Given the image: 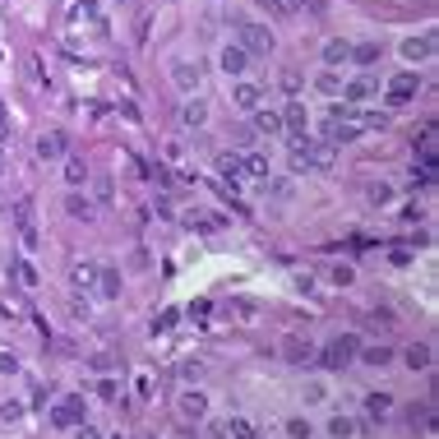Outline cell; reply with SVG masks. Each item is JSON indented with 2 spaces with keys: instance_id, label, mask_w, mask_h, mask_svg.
<instances>
[{
  "instance_id": "cell-32",
  "label": "cell",
  "mask_w": 439,
  "mask_h": 439,
  "mask_svg": "<svg viewBox=\"0 0 439 439\" xmlns=\"http://www.w3.org/2000/svg\"><path fill=\"white\" fill-rule=\"evenodd\" d=\"M329 435H333V439H351V435H356V421H351V416H333V421H329Z\"/></svg>"
},
{
  "instance_id": "cell-46",
  "label": "cell",
  "mask_w": 439,
  "mask_h": 439,
  "mask_svg": "<svg viewBox=\"0 0 439 439\" xmlns=\"http://www.w3.org/2000/svg\"><path fill=\"white\" fill-rule=\"evenodd\" d=\"M79 439H102V435H97L92 425H79Z\"/></svg>"
},
{
  "instance_id": "cell-36",
  "label": "cell",
  "mask_w": 439,
  "mask_h": 439,
  "mask_svg": "<svg viewBox=\"0 0 439 439\" xmlns=\"http://www.w3.org/2000/svg\"><path fill=\"white\" fill-rule=\"evenodd\" d=\"M277 84H282V92L296 102V92H301V70H282V79H277Z\"/></svg>"
},
{
  "instance_id": "cell-17",
  "label": "cell",
  "mask_w": 439,
  "mask_h": 439,
  "mask_svg": "<svg viewBox=\"0 0 439 439\" xmlns=\"http://www.w3.org/2000/svg\"><path fill=\"white\" fill-rule=\"evenodd\" d=\"M181 416H185V421H204V416H208V398L199 393V389L181 393Z\"/></svg>"
},
{
  "instance_id": "cell-2",
  "label": "cell",
  "mask_w": 439,
  "mask_h": 439,
  "mask_svg": "<svg viewBox=\"0 0 439 439\" xmlns=\"http://www.w3.org/2000/svg\"><path fill=\"white\" fill-rule=\"evenodd\" d=\"M375 92H379V79H375V75H356V79H347V84H342V92H338V97H342V106H365Z\"/></svg>"
},
{
  "instance_id": "cell-30",
  "label": "cell",
  "mask_w": 439,
  "mask_h": 439,
  "mask_svg": "<svg viewBox=\"0 0 439 439\" xmlns=\"http://www.w3.org/2000/svg\"><path fill=\"white\" fill-rule=\"evenodd\" d=\"M351 61L356 65H375L379 61V42H356L351 46Z\"/></svg>"
},
{
  "instance_id": "cell-23",
  "label": "cell",
  "mask_w": 439,
  "mask_h": 439,
  "mask_svg": "<svg viewBox=\"0 0 439 439\" xmlns=\"http://www.w3.org/2000/svg\"><path fill=\"white\" fill-rule=\"evenodd\" d=\"M208 121V106L199 102V97H190V102L181 106V125H190V130H199V125Z\"/></svg>"
},
{
  "instance_id": "cell-26",
  "label": "cell",
  "mask_w": 439,
  "mask_h": 439,
  "mask_svg": "<svg viewBox=\"0 0 439 439\" xmlns=\"http://www.w3.org/2000/svg\"><path fill=\"white\" fill-rule=\"evenodd\" d=\"M97 291H102L106 301H116V296H121V273H116V269H102V273H97Z\"/></svg>"
},
{
  "instance_id": "cell-40",
  "label": "cell",
  "mask_w": 439,
  "mask_h": 439,
  "mask_svg": "<svg viewBox=\"0 0 439 439\" xmlns=\"http://www.w3.org/2000/svg\"><path fill=\"white\" fill-rule=\"evenodd\" d=\"M329 277H333L338 287H347V282L356 277V273H351V264H333V269H329Z\"/></svg>"
},
{
  "instance_id": "cell-33",
  "label": "cell",
  "mask_w": 439,
  "mask_h": 439,
  "mask_svg": "<svg viewBox=\"0 0 439 439\" xmlns=\"http://www.w3.org/2000/svg\"><path fill=\"white\" fill-rule=\"evenodd\" d=\"M435 185V171L421 167V162H411V190H430Z\"/></svg>"
},
{
  "instance_id": "cell-41",
  "label": "cell",
  "mask_w": 439,
  "mask_h": 439,
  "mask_svg": "<svg viewBox=\"0 0 439 439\" xmlns=\"http://www.w3.org/2000/svg\"><path fill=\"white\" fill-rule=\"evenodd\" d=\"M19 282H23V287H37V269H32L28 259H19Z\"/></svg>"
},
{
  "instance_id": "cell-19",
  "label": "cell",
  "mask_w": 439,
  "mask_h": 439,
  "mask_svg": "<svg viewBox=\"0 0 439 439\" xmlns=\"http://www.w3.org/2000/svg\"><path fill=\"white\" fill-rule=\"evenodd\" d=\"M222 435H227V439H264L250 416H231V421H222Z\"/></svg>"
},
{
  "instance_id": "cell-47",
  "label": "cell",
  "mask_w": 439,
  "mask_h": 439,
  "mask_svg": "<svg viewBox=\"0 0 439 439\" xmlns=\"http://www.w3.org/2000/svg\"><path fill=\"white\" fill-rule=\"evenodd\" d=\"M5 125H10V121H5V102H0V135H5Z\"/></svg>"
},
{
  "instance_id": "cell-39",
  "label": "cell",
  "mask_w": 439,
  "mask_h": 439,
  "mask_svg": "<svg viewBox=\"0 0 439 439\" xmlns=\"http://www.w3.org/2000/svg\"><path fill=\"white\" fill-rule=\"evenodd\" d=\"M324 398H329V384L310 379V384H305V402H324Z\"/></svg>"
},
{
  "instance_id": "cell-28",
  "label": "cell",
  "mask_w": 439,
  "mask_h": 439,
  "mask_svg": "<svg viewBox=\"0 0 439 439\" xmlns=\"http://www.w3.org/2000/svg\"><path fill=\"white\" fill-rule=\"evenodd\" d=\"M365 199H370L375 208H389V204H393V185H389V181H375L370 190H365Z\"/></svg>"
},
{
  "instance_id": "cell-5",
  "label": "cell",
  "mask_w": 439,
  "mask_h": 439,
  "mask_svg": "<svg viewBox=\"0 0 439 439\" xmlns=\"http://www.w3.org/2000/svg\"><path fill=\"white\" fill-rule=\"evenodd\" d=\"M236 32H241V42H236V46H245V56H269V51H273V32L264 28V23H241Z\"/></svg>"
},
{
  "instance_id": "cell-16",
  "label": "cell",
  "mask_w": 439,
  "mask_h": 439,
  "mask_svg": "<svg viewBox=\"0 0 439 439\" xmlns=\"http://www.w3.org/2000/svg\"><path fill=\"white\" fill-rule=\"evenodd\" d=\"M185 227L204 231V236H217V231L227 227V217H222V213H185Z\"/></svg>"
},
{
  "instance_id": "cell-44",
  "label": "cell",
  "mask_w": 439,
  "mask_h": 439,
  "mask_svg": "<svg viewBox=\"0 0 439 439\" xmlns=\"http://www.w3.org/2000/svg\"><path fill=\"white\" fill-rule=\"evenodd\" d=\"M287 356H291V361H305V356H310V347H301V342L291 338V342H287Z\"/></svg>"
},
{
  "instance_id": "cell-1",
  "label": "cell",
  "mask_w": 439,
  "mask_h": 439,
  "mask_svg": "<svg viewBox=\"0 0 439 439\" xmlns=\"http://www.w3.org/2000/svg\"><path fill=\"white\" fill-rule=\"evenodd\" d=\"M416 92H421V75H393L389 79V88H384V106L389 111H402L407 102H416Z\"/></svg>"
},
{
  "instance_id": "cell-48",
  "label": "cell",
  "mask_w": 439,
  "mask_h": 439,
  "mask_svg": "<svg viewBox=\"0 0 439 439\" xmlns=\"http://www.w3.org/2000/svg\"><path fill=\"white\" fill-rule=\"evenodd\" d=\"M116 5H130V0H116Z\"/></svg>"
},
{
  "instance_id": "cell-9",
  "label": "cell",
  "mask_w": 439,
  "mask_h": 439,
  "mask_svg": "<svg viewBox=\"0 0 439 439\" xmlns=\"http://www.w3.org/2000/svg\"><path fill=\"white\" fill-rule=\"evenodd\" d=\"M171 84L181 92H195L199 84H204V65L199 61H171Z\"/></svg>"
},
{
  "instance_id": "cell-3",
  "label": "cell",
  "mask_w": 439,
  "mask_h": 439,
  "mask_svg": "<svg viewBox=\"0 0 439 439\" xmlns=\"http://www.w3.org/2000/svg\"><path fill=\"white\" fill-rule=\"evenodd\" d=\"M319 361H324V370H347L351 361H356V338H333V342H329V347H324V356H319Z\"/></svg>"
},
{
  "instance_id": "cell-13",
  "label": "cell",
  "mask_w": 439,
  "mask_h": 439,
  "mask_svg": "<svg viewBox=\"0 0 439 439\" xmlns=\"http://www.w3.org/2000/svg\"><path fill=\"white\" fill-rule=\"evenodd\" d=\"M14 222H19V236L28 250H37V217H32V199H19L14 204Z\"/></svg>"
},
{
  "instance_id": "cell-31",
  "label": "cell",
  "mask_w": 439,
  "mask_h": 439,
  "mask_svg": "<svg viewBox=\"0 0 439 439\" xmlns=\"http://www.w3.org/2000/svg\"><path fill=\"white\" fill-rule=\"evenodd\" d=\"M430 361H435V356H430V347H421V342H416V347H407V365H411V370H430Z\"/></svg>"
},
{
  "instance_id": "cell-12",
  "label": "cell",
  "mask_w": 439,
  "mask_h": 439,
  "mask_svg": "<svg viewBox=\"0 0 439 439\" xmlns=\"http://www.w3.org/2000/svg\"><path fill=\"white\" fill-rule=\"evenodd\" d=\"M277 116H282V130H291L296 139L310 135V111H305V102H287Z\"/></svg>"
},
{
  "instance_id": "cell-20",
  "label": "cell",
  "mask_w": 439,
  "mask_h": 439,
  "mask_svg": "<svg viewBox=\"0 0 439 439\" xmlns=\"http://www.w3.org/2000/svg\"><path fill=\"white\" fill-rule=\"evenodd\" d=\"M347 61H351V42L329 37V42H324V65H329V70H338V65H347Z\"/></svg>"
},
{
  "instance_id": "cell-29",
  "label": "cell",
  "mask_w": 439,
  "mask_h": 439,
  "mask_svg": "<svg viewBox=\"0 0 439 439\" xmlns=\"http://www.w3.org/2000/svg\"><path fill=\"white\" fill-rule=\"evenodd\" d=\"M315 88L324 92V97H338V92H342V79H338V70H324V75L315 79Z\"/></svg>"
},
{
  "instance_id": "cell-43",
  "label": "cell",
  "mask_w": 439,
  "mask_h": 439,
  "mask_svg": "<svg viewBox=\"0 0 439 439\" xmlns=\"http://www.w3.org/2000/svg\"><path fill=\"white\" fill-rule=\"evenodd\" d=\"M97 393H102L106 402H116V393H121V389H116V379H102V384H97Z\"/></svg>"
},
{
  "instance_id": "cell-45",
  "label": "cell",
  "mask_w": 439,
  "mask_h": 439,
  "mask_svg": "<svg viewBox=\"0 0 439 439\" xmlns=\"http://www.w3.org/2000/svg\"><path fill=\"white\" fill-rule=\"evenodd\" d=\"M236 315H241V319H255L259 305H255V301H236Z\"/></svg>"
},
{
  "instance_id": "cell-18",
  "label": "cell",
  "mask_w": 439,
  "mask_h": 439,
  "mask_svg": "<svg viewBox=\"0 0 439 439\" xmlns=\"http://www.w3.org/2000/svg\"><path fill=\"white\" fill-rule=\"evenodd\" d=\"M430 51H435V32H416V37L402 42V56H407V61H425Z\"/></svg>"
},
{
  "instance_id": "cell-6",
  "label": "cell",
  "mask_w": 439,
  "mask_h": 439,
  "mask_svg": "<svg viewBox=\"0 0 439 439\" xmlns=\"http://www.w3.org/2000/svg\"><path fill=\"white\" fill-rule=\"evenodd\" d=\"M217 65H222V75H227V79H245V75H250V65H255V56H245V46L227 42V46H222V56H217Z\"/></svg>"
},
{
  "instance_id": "cell-11",
  "label": "cell",
  "mask_w": 439,
  "mask_h": 439,
  "mask_svg": "<svg viewBox=\"0 0 439 439\" xmlns=\"http://www.w3.org/2000/svg\"><path fill=\"white\" fill-rule=\"evenodd\" d=\"M51 421L61 425V430H75V425H84V398H79V393L61 398V407L51 411Z\"/></svg>"
},
{
  "instance_id": "cell-35",
  "label": "cell",
  "mask_w": 439,
  "mask_h": 439,
  "mask_svg": "<svg viewBox=\"0 0 439 439\" xmlns=\"http://www.w3.org/2000/svg\"><path fill=\"white\" fill-rule=\"evenodd\" d=\"M310 435H315V425L305 421V416H291L287 421V439H310Z\"/></svg>"
},
{
  "instance_id": "cell-21",
  "label": "cell",
  "mask_w": 439,
  "mask_h": 439,
  "mask_svg": "<svg viewBox=\"0 0 439 439\" xmlns=\"http://www.w3.org/2000/svg\"><path fill=\"white\" fill-rule=\"evenodd\" d=\"M365 416L370 421H389L393 416V393H370L365 398Z\"/></svg>"
},
{
  "instance_id": "cell-15",
  "label": "cell",
  "mask_w": 439,
  "mask_h": 439,
  "mask_svg": "<svg viewBox=\"0 0 439 439\" xmlns=\"http://www.w3.org/2000/svg\"><path fill=\"white\" fill-rule=\"evenodd\" d=\"M305 162L319 167V171H329L333 167V144L329 139H305Z\"/></svg>"
},
{
  "instance_id": "cell-10",
  "label": "cell",
  "mask_w": 439,
  "mask_h": 439,
  "mask_svg": "<svg viewBox=\"0 0 439 439\" xmlns=\"http://www.w3.org/2000/svg\"><path fill=\"white\" fill-rule=\"evenodd\" d=\"M217 176H222V185H227V190H236V195H241V185H245L241 153H217Z\"/></svg>"
},
{
  "instance_id": "cell-34",
  "label": "cell",
  "mask_w": 439,
  "mask_h": 439,
  "mask_svg": "<svg viewBox=\"0 0 439 439\" xmlns=\"http://www.w3.org/2000/svg\"><path fill=\"white\" fill-rule=\"evenodd\" d=\"M75 19H84V23H97V28H102V14H97V0H79V5H75Z\"/></svg>"
},
{
  "instance_id": "cell-14",
  "label": "cell",
  "mask_w": 439,
  "mask_h": 439,
  "mask_svg": "<svg viewBox=\"0 0 439 439\" xmlns=\"http://www.w3.org/2000/svg\"><path fill=\"white\" fill-rule=\"evenodd\" d=\"M65 213H70L75 222H97V204H92L88 195H79V190L65 195Z\"/></svg>"
},
{
  "instance_id": "cell-37",
  "label": "cell",
  "mask_w": 439,
  "mask_h": 439,
  "mask_svg": "<svg viewBox=\"0 0 439 439\" xmlns=\"http://www.w3.org/2000/svg\"><path fill=\"white\" fill-rule=\"evenodd\" d=\"M176 319H181V310H162V315L153 319V333H171V329H176Z\"/></svg>"
},
{
  "instance_id": "cell-7",
  "label": "cell",
  "mask_w": 439,
  "mask_h": 439,
  "mask_svg": "<svg viewBox=\"0 0 439 439\" xmlns=\"http://www.w3.org/2000/svg\"><path fill=\"white\" fill-rule=\"evenodd\" d=\"M97 273H102L97 259H75V264H70V287L88 296V291H97Z\"/></svg>"
},
{
  "instance_id": "cell-24",
  "label": "cell",
  "mask_w": 439,
  "mask_h": 439,
  "mask_svg": "<svg viewBox=\"0 0 439 439\" xmlns=\"http://www.w3.org/2000/svg\"><path fill=\"white\" fill-rule=\"evenodd\" d=\"M361 351V361L370 370H384V365H393V347H356Z\"/></svg>"
},
{
  "instance_id": "cell-27",
  "label": "cell",
  "mask_w": 439,
  "mask_h": 439,
  "mask_svg": "<svg viewBox=\"0 0 439 439\" xmlns=\"http://www.w3.org/2000/svg\"><path fill=\"white\" fill-rule=\"evenodd\" d=\"M241 167H245V176H259V181H269V157H264V153H245Z\"/></svg>"
},
{
  "instance_id": "cell-25",
  "label": "cell",
  "mask_w": 439,
  "mask_h": 439,
  "mask_svg": "<svg viewBox=\"0 0 439 439\" xmlns=\"http://www.w3.org/2000/svg\"><path fill=\"white\" fill-rule=\"evenodd\" d=\"M255 130H259V135H282V116L269 111V106H259V111H255Z\"/></svg>"
},
{
  "instance_id": "cell-22",
  "label": "cell",
  "mask_w": 439,
  "mask_h": 439,
  "mask_svg": "<svg viewBox=\"0 0 439 439\" xmlns=\"http://www.w3.org/2000/svg\"><path fill=\"white\" fill-rule=\"evenodd\" d=\"M65 185H70V190L88 185V162H84L79 153H70V157H65Z\"/></svg>"
},
{
  "instance_id": "cell-8",
  "label": "cell",
  "mask_w": 439,
  "mask_h": 439,
  "mask_svg": "<svg viewBox=\"0 0 439 439\" xmlns=\"http://www.w3.org/2000/svg\"><path fill=\"white\" fill-rule=\"evenodd\" d=\"M231 102L241 106V111H259L264 106V84L259 79H236L231 84Z\"/></svg>"
},
{
  "instance_id": "cell-38",
  "label": "cell",
  "mask_w": 439,
  "mask_h": 439,
  "mask_svg": "<svg viewBox=\"0 0 439 439\" xmlns=\"http://www.w3.org/2000/svg\"><path fill=\"white\" fill-rule=\"evenodd\" d=\"M135 393H139V402H148V398H153V375H148V370H139V379H135Z\"/></svg>"
},
{
  "instance_id": "cell-4",
  "label": "cell",
  "mask_w": 439,
  "mask_h": 439,
  "mask_svg": "<svg viewBox=\"0 0 439 439\" xmlns=\"http://www.w3.org/2000/svg\"><path fill=\"white\" fill-rule=\"evenodd\" d=\"M37 157L42 162H65L70 157V135L65 130H42L37 135Z\"/></svg>"
},
{
  "instance_id": "cell-42",
  "label": "cell",
  "mask_w": 439,
  "mask_h": 439,
  "mask_svg": "<svg viewBox=\"0 0 439 439\" xmlns=\"http://www.w3.org/2000/svg\"><path fill=\"white\" fill-rule=\"evenodd\" d=\"M0 375H19V356H10V351H0Z\"/></svg>"
}]
</instances>
